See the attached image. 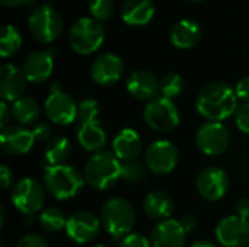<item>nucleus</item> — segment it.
Returning a JSON list of instances; mask_svg holds the SVG:
<instances>
[{
	"mask_svg": "<svg viewBox=\"0 0 249 247\" xmlns=\"http://www.w3.org/2000/svg\"><path fill=\"white\" fill-rule=\"evenodd\" d=\"M104 38L105 28L95 17H79L73 22L69 31V41L71 48L82 55L95 52L102 45Z\"/></svg>",
	"mask_w": 249,
	"mask_h": 247,
	"instance_id": "39448f33",
	"label": "nucleus"
},
{
	"mask_svg": "<svg viewBox=\"0 0 249 247\" xmlns=\"http://www.w3.org/2000/svg\"><path fill=\"white\" fill-rule=\"evenodd\" d=\"M28 26L35 39L39 42H53L63 29V20L55 7L45 3L35 7L28 19Z\"/></svg>",
	"mask_w": 249,
	"mask_h": 247,
	"instance_id": "423d86ee",
	"label": "nucleus"
},
{
	"mask_svg": "<svg viewBox=\"0 0 249 247\" xmlns=\"http://www.w3.org/2000/svg\"><path fill=\"white\" fill-rule=\"evenodd\" d=\"M120 13L125 23L139 26L150 22L155 15V4L152 0H125Z\"/></svg>",
	"mask_w": 249,
	"mask_h": 247,
	"instance_id": "b1692460",
	"label": "nucleus"
},
{
	"mask_svg": "<svg viewBox=\"0 0 249 247\" xmlns=\"http://www.w3.org/2000/svg\"><path fill=\"white\" fill-rule=\"evenodd\" d=\"M71 154V143L69 138L58 135L53 137L47 144H45V162L48 166H58V165H66L67 159Z\"/></svg>",
	"mask_w": 249,
	"mask_h": 247,
	"instance_id": "bb28decb",
	"label": "nucleus"
},
{
	"mask_svg": "<svg viewBox=\"0 0 249 247\" xmlns=\"http://www.w3.org/2000/svg\"><path fill=\"white\" fill-rule=\"evenodd\" d=\"M147 166L137 160L125 162L121 165V179L130 183L143 182L147 178Z\"/></svg>",
	"mask_w": 249,
	"mask_h": 247,
	"instance_id": "2f4dec72",
	"label": "nucleus"
},
{
	"mask_svg": "<svg viewBox=\"0 0 249 247\" xmlns=\"http://www.w3.org/2000/svg\"><path fill=\"white\" fill-rule=\"evenodd\" d=\"M144 121L156 132H171L179 125V111L172 99L159 96L144 108Z\"/></svg>",
	"mask_w": 249,
	"mask_h": 247,
	"instance_id": "0eeeda50",
	"label": "nucleus"
},
{
	"mask_svg": "<svg viewBox=\"0 0 249 247\" xmlns=\"http://www.w3.org/2000/svg\"><path fill=\"white\" fill-rule=\"evenodd\" d=\"M99 121V105L95 99H85L77 105V118H76V125L77 128L89 124Z\"/></svg>",
	"mask_w": 249,
	"mask_h": 247,
	"instance_id": "7c9ffc66",
	"label": "nucleus"
},
{
	"mask_svg": "<svg viewBox=\"0 0 249 247\" xmlns=\"http://www.w3.org/2000/svg\"><path fill=\"white\" fill-rule=\"evenodd\" d=\"M112 153L120 162H133L142 153V137L133 128H123L112 140Z\"/></svg>",
	"mask_w": 249,
	"mask_h": 247,
	"instance_id": "412c9836",
	"label": "nucleus"
},
{
	"mask_svg": "<svg viewBox=\"0 0 249 247\" xmlns=\"http://www.w3.org/2000/svg\"><path fill=\"white\" fill-rule=\"evenodd\" d=\"M185 89V82L178 73H168L160 79V93L163 98L174 99L182 95Z\"/></svg>",
	"mask_w": 249,
	"mask_h": 247,
	"instance_id": "c756f323",
	"label": "nucleus"
},
{
	"mask_svg": "<svg viewBox=\"0 0 249 247\" xmlns=\"http://www.w3.org/2000/svg\"><path fill=\"white\" fill-rule=\"evenodd\" d=\"M216 239L223 247H245L249 243V221L239 215H229L216 226Z\"/></svg>",
	"mask_w": 249,
	"mask_h": 247,
	"instance_id": "4468645a",
	"label": "nucleus"
},
{
	"mask_svg": "<svg viewBox=\"0 0 249 247\" xmlns=\"http://www.w3.org/2000/svg\"><path fill=\"white\" fill-rule=\"evenodd\" d=\"M39 224L41 227L48 231V233H57L60 230H66V224H67V218L63 214L61 210L50 207L41 211L39 214Z\"/></svg>",
	"mask_w": 249,
	"mask_h": 247,
	"instance_id": "c85d7f7f",
	"label": "nucleus"
},
{
	"mask_svg": "<svg viewBox=\"0 0 249 247\" xmlns=\"http://www.w3.org/2000/svg\"><path fill=\"white\" fill-rule=\"evenodd\" d=\"M12 116V106L7 105V102L1 100L0 102V127L1 130L7 127V121Z\"/></svg>",
	"mask_w": 249,
	"mask_h": 247,
	"instance_id": "ea45409f",
	"label": "nucleus"
},
{
	"mask_svg": "<svg viewBox=\"0 0 249 247\" xmlns=\"http://www.w3.org/2000/svg\"><path fill=\"white\" fill-rule=\"evenodd\" d=\"M35 138L32 130L22 125H7L1 130L0 146L1 150L9 156H23L34 147Z\"/></svg>",
	"mask_w": 249,
	"mask_h": 247,
	"instance_id": "dca6fc26",
	"label": "nucleus"
},
{
	"mask_svg": "<svg viewBox=\"0 0 249 247\" xmlns=\"http://www.w3.org/2000/svg\"><path fill=\"white\" fill-rule=\"evenodd\" d=\"M92 247H108V246H104V245H95V246Z\"/></svg>",
	"mask_w": 249,
	"mask_h": 247,
	"instance_id": "a18cd8bd",
	"label": "nucleus"
},
{
	"mask_svg": "<svg viewBox=\"0 0 249 247\" xmlns=\"http://www.w3.org/2000/svg\"><path fill=\"white\" fill-rule=\"evenodd\" d=\"M85 182V175L70 165L47 166L44 172V188L53 198L58 201L77 197L83 189Z\"/></svg>",
	"mask_w": 249,
	"mask_h": 247,
	"instance_id": "f03ea898",
	"label": "nucleus"
},
{
	"mask_svg": "<svg viewBox=\"0 0 249 247\" xmlns=\"http://www.w3.org/2000/svg\"><path fill=\"white\" fill-rule=\"evenodd\" d=\"M44 111L47 118L57 125H70L77 118V105L63 89L51 90L45 99Z\"/></svg>",
	"mask_w": 249,
	"mask_h": 247,
	"instance_id": "ddd939ff",
	"label": "nucleus"
},
{
	"mask_svg": "<svg viewBox=\"0 0 249 247\" xmlns=\"http://www.w3.org/2000/svg\"><path fill=\"white\" fill-rule=\"evenodd\" d=\"M101 223L112 239H124L128 236L136 223V211L124 198L108 199L101 211Z\"/></svg>",
	"mask_w": 249,
	"mask_h": 247,
	"instance_id": "20e7f679",
	"label": "nucleus"
},
{
	"mask_svg": "<svg viewBox=\"0 0 249 247\" xmlns=\"http://www.w3.org/2000/svg\"><path fill=\"white\" fill-rule=\"evenodd\" d=\"M26 87V76L22 68L15 64H3L0 68V96L4 102H15L23 96Z\"/></svg>",
	"mask_w": 249,
	"mask_h": 247,
	"instance_id": "a211bd4d",
	"label": "nucleus"
},
{
	"mask_svg": "<svg viewBox=\"0 0 249 247\" xmlns=\"http://www.w3.org/2000/svg\"><path fill=\"white\" fill-rule=\"evenodd\" d=\"M12 181H13L12 170L6 165H1V167H0V186H1V189L4 191V189L10 188Z\"/></svg>",
	"mask_w": 249,
	"mask_h": 247,
	"instance_id": "58836bf2",
	"label": "nucleus"
},
{
	"mask_svg": "<svg viewBox=\"0 0 249 247\" xmlns=\"http://www.w3.org/2000/svg\"><path fill=\"white\" fill-rule=\"evenodd\" d=\"M179 223H181V226H182V229L185 230L187 234L197 229V218L194 215H184L179 220Z\"/></svg>",
	"mask_w": 249,
	"mask_h": 247,
	"instance_id": "79ce46f5",
	"label": "nucleus"
},
{
	"mask_svg": "<svg viewBox=\"0 0 249 247\" xmlns=\"http://www.w3.org/2000/svg\"><path fill=\"white\" fill-rule=\"evenodd\" d=\"M22 45L20 31L10 23H6L0 29V54L1 57L13 55Z\"/></svg>",
	"mask_w": 249,
	"mask_h": 247,
	"instance_id": "cd10ccee",
	"label": "nucleus"
},
{
	"mask_svg": "<svg viewBox=\"0 0 249 247\" xmlns=\"http://www.w3.org/2000/svg\"><path fill=\"white\" fill-rule=\"evenodd\" d=\"M88 7H89L92 17L101 22V20H107L111 17L115 6H114V0H89Z\"/></svg>",
	"mask_w": 249,
	"mask_h": 247,
	"instance_id": "473e14b6",
	"label": "nucleus"
},
{
	"mask_svg": "<svg viewBox=\"0 0 249 247\" xmlns=\"http://www.w3.org/2000/svg\"><path fill=\"white\" fill-rule=\"evenodd\" d=\"M54 68V58H53V49L50 51H35L31 52L25 61H23V73L26 76V80L32 83H42L45 82Z\"/></svg>",
	"mask_w": 249,
	"mask_h": 247,
	"instance_id": "aec40b11",
	"label": "nucleus"
},
{
	"mask_svg": "<svg viewBox=\"0 0 249 247\" xmlns=\"http://www.w3.org/2000/svg\"><path fill=\"white\" fill-rule=\"evenodd\" d=\"M179 160L178 148L169 140L153 141L144 153V165L155 175L171 173Z\"/></svg>",
	"mask_w": 249,
	"mask_h": 247,
	"instance_id": "9d476101",
	"label": "nucleus"
},
{
	"mask_svg": "<svg viewBox=\"0 0 249 247\" xmlns=\"http://www.w3.org/2000/svg\"><path fill=\"white\" fill-rule=\"evenodd\" d=\"M236 215L249 220V198H241L238 202H236Z\"/></svg>",
	"mask_w": 249,
	"mask_h": 247,
	"instance_id": "a19ab883",
	"label": "nucleus"
},
{
	"mask_svg": "<svg viewBox=\"0 0 249 247\" xmlns=\"http://www.w3.org/2000/svg\"><path fill=\"white\" fill-rule=\"evenodd\" d=\"M201 36V29L198 23L193 19H179L174 23L169 32L171 42L179 49H188L198 44Z\"/></svg>",
	"mask_w": 249,
	"mask_h": 247,
	"instance_id": "4be33fe9",
	"label": "nucleus"
},
{
	"mask_svg": "<svg viewBox=\"0 0 249 247\" xmlns=\"http://www.w3.org/2000/svg\"><path fill=\"white\" fill-rule=\"evenodd\" d=\"M120 247H153V245L146 236L140 233H130L121 240Z\"/></svg>",
	"mask_w": 249,
	"mask_h": 247,
	"instance_id": "f704fd0d",
	"label": "nucleus"
},
{
	"mask_svg": "<svg viewBox=\"0 0 249 247\" xmlns=\"http://www.w3.org/2000/svg\"><path fill=\"white\" fill-rule=\"evenodd\" d=\"M229 176L228 173L216 166H209L200 172L196 181V186L201 198L210 202L222 199L229 191Z\"/></svg>",
	"mask_w": 249,
	"mask_h": 247,
	"instance_id": "f8f14e48",
	"label": "nucleus"
},
{
	"mask_svg": "<svg viewBox=\"0 0 249 247\" xmlns=\"http://www.w3.org/2000/svg\"><path fill=\"white\" fill-rule=\"evenodd\" d=\"M187 233L178 220H163L155 224L150 233L153 247H184Z\"/></svg>",
	"mask_w": 249,
	"mask_h": 247,
	"instance_id": "6ab92c4d",
	"label": "nucleus"
},
{
	"mask_svg": "<svg viewBox=\"0 0 249 247\" xmlns=\"http://www.w3.org/2000/svg\"><path fill=\"white\" fill-rule=\"evenodd\" d=\"M41 115L39 105L35 99L29 96H22L12 105V116L18 122V125L29 127L34 125Z\"/></svg>",
	"mask_w": 249,
	"mask_h": 247,
	"instance_id": "a878e982",
	"label": "nucleus"
},
{
	"mask_svg": "<svg viewBox=\"0 0 249 247\" xmlns=\"http://www.w3.org/2000/svg\"><path fill=\"white\" fill-rule=\"evenodd\" d=\"M26 1L28 0H0V3L4 7H16V6H20V4H23Z\"/></svg>",
	"mask_w": 249,
	"mask_h": 247,
	"instance_id": "37998d69",
	"label": "nucleus"
},
{
	"mask_svg": "<svg viewBox=\"0 0 249 247\" xmlns=\"http://www.w3.org/2000/svg\"><path fill=\"white\" fill-rule=\"evenodd\" d=\"M143 210L147 217L158 221H163L169 220L175 210V204L169 194L163 191H153L146 195L143 201Z\"/></svg>",
	"mask_w": 249,
	"mask_h": 247,
	"instance_id": "5701e85b",
	"label": "nucleus"
},
{
	"mask_svg": "<svg viewBox=\"0 0 249 247\" xmlns=\"http://www.w3.org/2000/svg\"><path fill=\"white\" fill-rule=\"evenodd\" d=\"M127 90L137 100H146L147 103L160 93V80L147 70H136L127 79Z\"/></svg>",
	"mask_w": 249,
	"mask_h": 247,
	"instance_id": "f3484780",
	"label": "nucleus"
},
{
	"mask_svg": "<svg viewBox=\"0 0 249 247\" xmlns=\"http://www.w3.org/2000/svg\"><path fill=\"white\" fill-rule=\"evenodd\" d=\"M77 141L79 144L90 153L101 151L107 144V132L99 121L85 124L77 128Z\"/></svg>",
	"mask_w": 249,
	"mask_h": 247,
	"instance_id": "393cba45",
	"label": "nucleus"
},
{
	"mask_svg": "<svg viewBox=\"0 0 249 247\" xmlns=\"http://www.w3.org/2000/svg\"><path fill=\"white\" fill-rule=\"evenodd\" d=\"M196 105L198 114L212 122H222L231 118L239 106L235 89L226 82L206 84L200 90Z\"/></svg>",
	"mask_w": 249,
	"mask_h": 247,
	"instance_id": "f257e3e1",
	"label": "nucleus"
},
{
	"mask_svg": "<svg viewBox=\"0 0 249 247\" xmlns=\"http://www.w3.org/2000/svg\"><path fill=\"white\" fill-rule=\"evenodd\" d=\"M235 122L239 131L249 134V102H244L235 112Z\"/></svg>",
	"mask_w": 249,
	"mask_h": 247,
	"instance_id": "72a5a7b5",
	"label": "nucleus"
},
{
	"mask_svg": "<svg viewBox=\"0 0 249 247\" xmlns=\"http://www.w3.org/2000/svg\"><path fill=\"white\" fill-rule=\"evenodd\" d=\"M196 144L206 156H220L231 144V132L222 122H206L196 134Z\"/></svg>",
	"mask_w": 249,
	"mask_h": 247,
	"instance_id": "1a4fd4ad",
	"label": "nucleus"
},
{
	"mask_svg": "<svg viewBox=\"0 0 249 247\" xmlns=\"http://www.w3.org/2000/svg\"><path fill=\"white\" fill-rule=\"evenodd\" d=\"M121 165L111 151L93 153L85 165V181L96 191H107L121 179Z\"/></svg>",
	"mask_w": 249,
	"mask_h": 247,
	"instance_id": "7ed1b4c3",
	"label": "nucleus"
},
{
	"mask_svg": "<svg viewBox=\"0 0 249 247\" xmlns=\"http://www.w3.org/2000/svg\"><path fill=\"white\" fill-rule=\"evenodd\" d=\"M45 201V188L32 178L18 181L12 189V202L23 215H35L42 210Z\"/></svg>",
	"mask_w": 249,
	"mask_h": 247,
	"instance_id": "6e6552de",
	"label": "nucleus"
},
{
	"mask_svg": "<svg viewBox=\"0 0 249 247\" xmlns=\"http://www.w3.org/2000/svg\"><path fill=\"white\" fill-rule=\"evenodd\" d=\"M124 73L123 60L112 54L105 52L98 55L90 66V77L95 83L101 86H111L117 83Z\"/></svg>",
	"mask_w": 249,
	"mask_h": 247,
	"instance_id": "2eb2a0df",
	"label": "nucleus"
},
{
	"mask_svg": "<svg viewBox=\"0 0 249 247\" xmlns=\"http://www.w3.org/2000/svg\"><path fill=\"white\" fill-rule=\"evenodd\" d=\"M190 247H219L216 243L213 242H209V240H198V242H194Z\"/></svg>",
	"mask_w": 249,
	"mask_h": 247,
	"instance_id": "c03bdc74",
	"label": "nucleus"
},
{
	"mask_svg": "<svg viewBox=\"0 0 249 247\" xmlns=\"http://www.w3.org/2000/svg\"><path fill=\"white\" fill-rule=\"evenodd\" d=\"M235 92H236L238 99H241V100H244V102H249V76L241 79V80L236 83Z\"/></svg>",
	"mask_w": 249,
	"mask_h": 247,
	"instance_id": "4c0bfd02",
	"label": "nucleus"
},
{
	"mask_svg": "<svg viewBox=\"0 0 249 247\" xmlns=\"http://www.w3.org/2000/svg\"><path fill=\"white\" fill-rule=\"evenodd\" d=\"M102 223L90 211H76L67 218L66 234L77 245H88L98 237Z\"/></svg>",
	"mask_w": 249,
	"mask_h": 247,
	"instance_id": "9b49d317",
	"label": "nucleus"
},
{
	"mask_svg": "<svg viewBox=\"0 0 249 247\" xmlns=\"http://www.w3.org/2000/svg\"><path fill=\"white\" fill-rule=\"evenodd\" d=\"M15 247H48V242L41 234L29 233V234L20 237Z\"/></svg>",
	"mask_w": 249,
	"mask_h": 247,
	"instance_id": "c9c22d12",
	"label": "nucleus"
},
{
	"mask_svg": "<svg viewBox=\"0 0 249 247\" xmlns=\"http://www.w3.org/2000/svg\"><path fill=\"white\" fill-rule=\"evenodd\" d=\"M32 134L36 143H48L53 138V128L47 122H39L32 128Z\"/></svg>",
	"mask_w": 249,
	"mask_h": 247,
	"instance_id": "e433bc0d",
	"label": "nucleus"
}]
</instances>
